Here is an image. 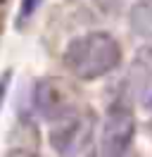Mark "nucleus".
I'll use <instances>...</instances> for the list:
<instances>
[{
    "instance_id": "f03ea898",
    "label": "nucleus",
    "mask_w": 152,
    "mask_h": 157,
    "mask_svg": "<svg viewBox=\"0 0 152 157\" xmlns=\"http://www.w3.org/2000/svg\"><path fill=\"white\" fill-rule=\"evenodd\" d=\"M93 114L90 109L69 105L50 124V147L62 157H78L90 147Z\"/></svg>"
},
{
    "instance_id": "423d86ee",
    "label": "nucleus",
    "mask_w": 152,
    "mask_h": 157,
    "mask_svg": "<svg viewBox=\"0 0 152 157\" xmlns=\"http://www.w3.org/2000/svg\"><path fill=\"white\" fill-rule=\"evenodd\" d=\"M43 2H45V0H21V2H19V12H17V26L26 24V21L40 10Z\"/></svg>"
},
{
    "instance_id": "20e7f679",
    "label": "nucleus",
    "mask_w": 152,
    "mask_h": 157,
    "mask_svg": "<svg viewBox=\"0 0 152 157\" xmlns=\"http://www.w3.org/2000/svg\"><path fill=\"white\" fill-rule=\"evenodd\" d=\"M31 105H33V112L40 114L43 119H52L62 112L64 107H69L64 100H62V88L57 86L52 78H40L33 86V93H31Z\"/></svg>"
},
{
    "instance_id": "0eeeda50",
    "label": "nucleus",
    "mask_w": 152,
    "mask_h": 157,
    "mask_svg": "<svg viewBox=\"0 0 152 157\" xmlns=\"http://www.w3.org/2000/svg\"><path fill=\"white\" fill-rule=\"evenodd\" d=\"M135 64L145 71H152V38L138 50V59H135Z\"/></svg>"
},
{
    "instance_id": "1a4fd4ad",
    "label": "nucleus",
    "mask_w": 152,
    "mask_h": 157,
    "mask_svg": "<svg viewBox=\"0 0 152 157\" xmlns=\"http://www.w3.org/2000/svg\"><path fill=\"white\" fill-rule=\"evenodd\" d=\"M145 107L147 109H152V86L147 90H145Z\"/></svg>"
},
{
    "instance_id": "9b49d317",
    "label": "nucleus",
    "mask_w": 152,
    "mask_h": 157,
    "mask_svg": "<svg viewBox=\"0 0 152 157\" xmlns=\"http://www.w3.org/2000/svg\"><path fill=\"white\" fill-rule=\"evenodd\" d=\"M31 157H36V155H31Z\"/></svg>"
},
{
    "instance_id": "39448f33",
    "label": "nucleus",
    "mask_w": 152,
    "mask_h": 157,
    "mask_svg": "<svg viewBox=\"0 0 152 157\" xmlns=\"http://www.w3.org/2000/svg\"><path fill=\"white\" fill-rule=\"evenodd\" d=\"M128 26L142 38H152V0H135L128 10Z\"/></svg>"
},
{
    "instance_id": "9d476101",
    "label": "nucleus",
    "mask_w": 152,
    "mask_h": 157,
    "mask_svg": "<svg viewBox=\"0 0 152 157\" xmlns=\"http://www.w3.org/2000/svg\"><path fill=\"white\" fill-rule=\"evenodd\" d=\"M2 2H5V0H0V5H2Z\"/></svg>"
},
{
    "instance_id": "f257e3e1",
    "label": "nucleus",
    "mask_w": 152,
    "mask_h": 157,
    "mask_svg": "<svg viewBox=\"0 0 152 157\" xmlns=\"http://www.w3.org/2000/svg\"><path fill=\"white\" fill-rule=\"evenodd\" d=\"M124 52L119 40L107 31H88L66 43L62 52L64 69L78 81H95L121 64Z\"/></svg>"
},
{
    "instance_id": "6e6552de",
    "label": "nucleus",
    "mask_w": 152,
    "mask_h": 157,
    "mask_svg": "<svg viewBox=\"0 0 152 157\" xmlns=\"http://www.w3.org/2000/svg\"><path fill=\"white\" fill-rule=\"evenodd\" d=\"M124 2H126V0H95V5L102 12H107V14H116V12L124 7Z\"/></svg>"
},
{
    "instance_id": "7ed1b4c3",
    "label": "nucleus",
    "mask_w": 152,
    "mask_h": 157,
    "mask_svg": "<svg viewBox=\"0 0 152 157\" xmlns=\"http://www.w3.org/2000/svg\"><path fill=\"white\" fill-rule=\"evenodd\" d=\"M135 136L133 107L124 98L114 100L107 107L100 128V157H126Z\"/></svg>"
}]
</instances>
